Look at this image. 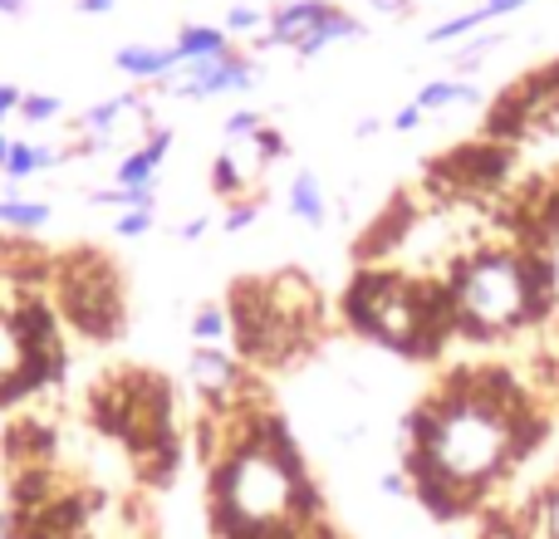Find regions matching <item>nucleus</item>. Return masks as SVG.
Instances as JSON below:
<instances>
[{
  "label": "nucleus",
  "instance_id": "nucleus-24",
  "mask_svg": "<svg viewBox=\"0 0 559 539\" xmlns=\"http://www.w3.org/2000/svg\"><path fill=\"white\" fill-rule=\"evenodd\" d=\"M261 128H265V113H255V108H236V113L222 123V133H226V143H251Z\"/></svg>",
  "mask_w": 559,
  "mask_h": 539
},
{
  "label": "nucleus",
  "instance_id": "nucleus-26",
  "mask_svg": "<svg viewBox=\"0 0 559 539\" xmlns=\"http://www.w3.org/2000/svg\"><path fill=\"white\" fill-rule=\"evenodd\" d=\"M59 113H64V104H59L55 94H25V104H20L25 123H55Z\"/></svg>",
  "mask_w": 559,
  "mask_h": 539
},
{
  "label": "nucleus",
  "instance_id": "nucleus-17",
  "mask_svg": "<svg viewBox=\"0 0 559 539\" xmlns=\"http://www.w3.org/2000/svg\"><path fill=\"white\" fill-rule=\"evenodd\" d=\"M491 49H501V29H481V35L462 39V45L452 49V74L472 79V69H481L486 59H491Z\"/></svg>",
  "mask_w": 559,
  "mask_h": 539
},
{
  "label": "nucleus",
  "instance_id": "nucleus-15",
  "mask_svg": "<svg viewBox=\"0 0 559 539\" xmlns=\"http://www.w3.org/2000/svg\"><path fill=\"white\" fill-rule=\"evenodd\" d=\"M173 49L182 64H192V59H216L231 49V35H226L222 25H182L173 39Z\"/></svg>",
  "mask_w": 559,
  "mask_h": 539
},
{
  "label": "nucleus",
  "instance_id": "nucleus-34",
  "mask_svg": "<svg viewBox=\"0 0 559 539\" xmlns=\"http://www.w3.org/2000/svg\"><path fill=\"white\" fill-rule=\"evenodd\" d=\"M378 133H383V118H358L354 137H378Z\"/></svg>",
  "mask_w": 559,
  "mask_h": 539
},
{
  "label": "nucleus",
  "instance_id": "nucleus-11",
  "mask_svg": "<svg viewBox=\"0 0 559 539\" xmlns=\"http://www.w3.org/2000/svg\"><path fill=\"white\" fill-rule=\"evenodd\" d=\"M177 49L173 45H123L114 55V69L128 79H138V84H163V79L177 74Z\"/></svg>",
  "mask_w": 559,
  "mask_h": 539
},
{
  "label": "nucleus",
  "instance_id": "nucleus-32",
  "mask_svg": "<svg viewBox=\"0 0 559 539\" xmlns=\"http://www.w3.org/2000/svg\"><path fill=\"white\" fill-rule=\"evenodd\" d=\"M383 495H413V481L403 471H388L383 476Z\"/></svg>",
  "mask_w": 559,
  "mask_h": 539
},
{
  "label": "nucleus",
  "instance_id": "nucleus-7",
  "mask_svg": "<svg viewBox=\"0 0 559 539\" xmlns=\"http://www.w3.org/2000/svg\"><path fill=\"white\" fill-rule=\"evenodd\" d=\"M29 387H39V373H35V354H29L25 324H20V314L0 309V403L29 393Z\"/></svg>",
  "mask_w": 559,
  "mask_h": 539
},
{
  "label": "nucleus",
  "instance_id": "nucleus-27",
  "mask_svg": "<svg viewBox=\"0 0 559 539\" xmlns=\"http://www.w3.org/2000/svg\"><path fill=\"white\" fill-rule=\"evenodd\" d=\"M255 216H261V202H255V196L251 202H231V212L222 216V226L226 231H246V226H255Z\"/></svg>",
  "mask_w": 559,
  "mask_h": 539
},
{
  "label": "nucleus",
  "instance_id": "nucleus-23",
  "mask_svg": "<svg viewBox=\"0 0 559 539\" xmlns=\"http://www.w3.org/2000/svg\"><path fill=\"white\" fill-rule=\"evenodd\" d=\"M157 226V206H128L123 216H114V236L133 241V236H147Z\"/></svg>",
  "mask_w": 559,
  "mask_h": 539
},
{
  "label": "nucleus",
  "instance_id": "nucleus-8",
  "mask_svg": "<svg viewBox=\"0 0 559 539\" xmlns=\"http://www.w3.org/2000/svg\"><path fill=\"white\" fill-rule=\"evenodd\" d=\"M167 153H173V128H153L133 153L118 157L114 167V182L118 187H157V172H163Z\"/></svg>",
  "mask_w": 559,
  "mask_h": 539
},
{
  "label": "nucleus",
  "instance_id": "nucleus-12",
  "mask_svg": "<svg viewBox=\"0 0 559 539\" xmlns=\"http://www.w3.org/2000/svg\"><path fill=\"white\" fill-rule=\"evenodd\" d=\"M481 98H486V94L472 84V79H462V74H447V79H432V84H423V88H417V98H413V104L423 108L427 118H432V113H447V108H476V104H481Z\"/></svg>",
  "mask_w": 559,
  "mask_h": 539
},
{
  "label": "nucleus",
  "instance_id": "nucleus-10",
  "mask_svg": "<svg viewBox=\"0 0 559 539\" xmlns=\"http://www.w3.org/2000/svg\"><path fill=\"white\" fill-rule=\"evenodd\" d=\"M192 383L206 403L222 407L226 397L236 393V383H241V363H236L231 354H222V348H197L192 354Z\"/></svg>",
  "mask_w": 559,
  "mask_h": 539
},
{
  "label": "nucleus",
  "instance_id": "nucleus-31",
  "mask_svg": "<svg viewBox=\"0 0 559 539\" xmlns=\"http://www.w3.org/2000/svg\"><path fill=\"white\" fill-rule=\"evenodd\" d=\"M206 226H212V221H206V216H192V221H182V226H177V241H202V236H206Z\"/></svg>",
  "mask_w": 559,
  "mask_h": 539
},
{
  "label": "nucleus",
  "instance_id": "nucleus-21",
  "mask_svg": "<svg viewBox=\"0 0 559 539\" xmlns=\"http://www.w3.org/2000/svg\"><path fill=\"white\" fill-rule=\"evenodd\" d=\"M535 539H559V481H550L535 501Z\"/></svg>",
  "mask_w": 559,
  "mask_h": 539
},
{
  "label": "nucleus",
  "instance_id": "nucleus-25",
  "mask_svg": "<svg viewBox=\"0 0 559 539\" xmlns=\"http://www.w3.org/2000/svg\"><path fill=\"white\" fill-rule=\"evenodd\" d=\"M0 172L10 177V182H29V177L39 172V163H35V143H10V157H5V167Z\"/></svg>",
  "mask_w": 559,
  "mask_h": 539
},
{
  "label": "nucleus",
  "instance_id": "nucleus-35",
  "mask_svg": "<svg viewBox=\"0 0 559 539\" xmlns=\"http://www.w3.org/2000/svg\"><path fill=\"white\" fill-rule=\"evenodd\" d=\"M0 15H25V0H0Z\"/></svg>",
  "mask_w": 559,
  "mask_h": 539
},
{
  "label": "nucleus",
  "instance_id": "nucleus-6",
  "mask_svg": "<svg viewBox=\"0 0 559 539\" xmlns=\"http://www.w3.org/2000/svg\"><path fill=\"white\" fill-rule=\"evenodd\" d=\"M261 69L255 59H246L241 49H226L216 59H192V64H177L173 79H163L167 98H222V94H251Z\"/></svg>",
  "mask_w": 559,
  "mask_h": 539
},
{
  "label": "nucleus",
  "instance_id": "nucleus-29",
  "mask_svg": "<svg viewBox=\"0 0 559 539\" xmlns=\"http://www.w3.org/2000/svg\"><path fill=\"white\" fill-rule=\"evenodd\" d=\"M20 104H25V88H15V84H0V123H5L10 113H20Z\"/></svg>",
  "mask_w": 559,
  "mask_h": 539
},
{
  "label": "nucleus",
  "instance_id": "nucleus-18",
  "mask_svg": "<svg viewBox=\"0 0 559 539\" xmlns=\"http://www.w3.org/2000/svg\"><path fill=\"white\" fill-rule=\"evenodd\" d=\"M49 221V202H25V196H0V226L10 231H39Z\"/></svg>",
  "mask_w": 559,
  "mask_h": 539
},
{
  "label": "nucleus",
  "instance_id": "nucleus-5",
  "mask_svg": "<svg viewBox=\"0 0 559 539\" xmlns=\"http://www.w3.org/2000/svg\"><path fill=\"white\" fill-rule=\"evenodd\" d=\"M59 295H64V314L79 334H88V338L118 334L123 299H118V275L104 261H84V270H69Z\"/></svg>",
  "mask_w": 559,
  "mask_h": 539
},
{
  "label": "nucleus",
  "instance_id": "nucleus-30",
  "mask_svg": "<svg viewBox=\"0 0 559 539\" xmlns=\"http://www.w3.org/2000/svg\"><path fill=\"white\" fill-rule=\"evenodd\" d=\"M481 5H486V15L491 20H506V15H515V10L535 5V0H481Z\"/></svg>",
  "mask_w": 559,
  "mask_h": 539
},
{
  "label": "nucleus",
  "instance_id": "nucleus-14",
  "mask_svg": "<svg viewBox=\"0 0 559 539\" xmlns=\"http://www.w3.org/2000/svg\"><path fill=\"white\" fill-rule=\"evenodd\" d=\"M289 216L305 226H324L329 221V196H324V182H319L309 167H299L289 177Z\"/></svg>",
  "mask_w": 559,
  "mask_h": 539
},
{
  "label": "nucleus",
  "instance_id": "nucleus-13",
  "mask_svg": "<svg viewBox=\"0 0 559 539\" xmlns=\"http://www.w3.org/2000/svg\"><path fill=\"white\" fill-rule=\"evenodd\" d=\"M358 35H364V20H354L348 10L334 5V10H329V15L319 20V25L295 45V55H299V59H314V55H324L329 45H344V39H358Z\"/></svg>",
  "mask_w": 559,
  "mask_h": 539
},
{
  "label": "nucleus",
  "instance_id": "nucleus-4",
  "mask_svg": "<svg viewBox=\"0 0 559 539\" xmlns=\"http://www.w3.org/2000/svg\"><path fill=\"white\" fill-rule=\"evenodd\" d=\"M344 314L358 334H368L373 344L407 358L437 354V344L452 334L442 285H423V279L388 275V270H368V275H358L348 285Z\"/></svg>",
  "mask_w": 559,
  "mask_h": 539
},
{
  "label": "nucleus",
  "instance_id": "nucleus-1",
  "mask_svg": "<svg viewBox=\"0 0 559 539\" xmlns=\"http://www.w3.org/2000/svg\"><path fill=\"white\" fill-rule=\"evenodd\" d=\"M531 417L506 378L462 373L407 417V481L437 515L472 511L525 456Z\"/></svg>",
  "mask_w": 559,
  "mask_h": 539
},
{
  "label": "nucleus",
  "instance_id": "nucleus-2",
  "mask_svg": "<svg viewBox=\"0 0 559 539\" xmlns=\"http://www.w3.org/2000/svg\"><path fill=\"white\" fill-rule=\"evenodd\" d=\"M212 520L222 539H295L314 520V486L275 422H251L216 456Z\"/></svg>",
  "mask_w": 559,
  "mask_h": 539
},
{
  "label": "nucleus",
  "instance_id": "nucleus-36",
  "mask_svg": "<svg viewBox=\"0 0 559 539\" xmlns=\"http://www.w3.org/2000/svg\"><path fill=\"white\" fill-rule=\"evenodd\" d=\"M5 157H10V137L0 133V167H5Z\"/></svg>",
  "mask_w": 559,
  "mask_h": 539
},
{
  "label": "nucleus",
  "instance_id": "nucleus-19",
  "mask_svg": "<svg viewBox=\"0 0 559 539\" xmlns=\"http://www.w3.org/2000/svg\"><path fill=\"white\" fill-rule=\"evenodd\" d=\"M192 338L202 348H222V338H231V314L226 309H202V314L192 319Z\"/></svg>",
  "mask_w": 559,
  "mask_h": 539
},
{
  "label": "nucleus",
  "instance_id": "nucleus-28",
  "mask_svg": "<svg viewBox=\"0 0 559 539\" xmlns=\"http://www.w3.org/2000/svg\"><path fill=\"white\" fill-rule=\"evenodd\" d=\"M423 118H427V113H423L417 104H403L393 118H388V128H393V133H417V128H423Z\"/></svg>",
  "mask_w": 559,
  "mask_h": 539
},
{
  "label": "nucleus",
  "instance_id": "nucleus-9",
  "mask_svg": "<svg viewBox=\"0 0 559 539\" xmlns=\"http://www.w3.org/2000/svg\"><path fill=\"white\" fill-rule=\"evenodd\" d=\"M329 10H334L329 0H289V5L271 10V25H265V35H261V49H295Z\"/></svg>",
  "mask_w": 559,
  "mask_h": 539
},
{
  "label": "nucleus",
  "instance_id": "nucleus-16",
  "mask_svg": "<svg viewBox=\"0 0 559 539\" xmlns=\"http://www.w3.org/2000/svg\"><path fill=\"white\" fill-rule=\"evenodd\" d=\"M496 20L486 15V5H472V10H456V15L437 20L432 29H427V45H462V39L481 35V29H491Z\"/></svg>",
  "mask_w": 559,
  "mask_h": 539
},
{
  "label": "nucleus",
  "instance_id": "nucleus-33",
  "mask_svg": "<svg viewBox=\"0 0 559 539\" xmlns=\"http://www.w3.org/2000/svg\"><path fill=\"white\" fill-rule=\"evenodd\" d=\"M114 5H123V0H79V10H84V15H108Z\"/></svg>",
  "mask_w": 559,
  "mask_h": 539
},
{
  "label": "nucleus",
  "instance_id": "nucleus-22",
  "mask_svg": "<svg viewBox=\"0 0 559 539\" xmlns=\"http://www.w3.org/2000/svg\"><path fill=\"white\" fill-rule=\"evenodd\" d=\"M265 25H271V15L255 10V5H231L226 10V20H222L226 35H265Z\"/></svg>",
  "mask_w": 559,
  "mask_h": 539
},
{
  "label": "nucleus",
  "instance_id": "nucleus-20",
  "mask_svg": "<svg viewBox=\"0 0 559 539\" xmlns=\"http://www.w3.org/2000/svg\"><path fill=\"white\" fill-rule=\"evenodd\" d=\"M94 206H157V187H108V192H88Z\"/></svg>",
  "mask_w": 559,
  "mask_h": 539
},
{
  "label": "nucleus",
  "instance_id": "nucleus-3",
  "mask_svg": "<svg viewBox=\"0 0 559 539\" xmlns=\"http://www.w3.org/2000/svg\"><path fill=\"white\" fill-rule=\"evenodd\" d=\"M442 295L447 314H452V334L496 344V338H511L540 319L545 299H550V275L525 251H501V245L486 251L481 245L447 270Z\"/></svg>",
  "mask_w": 559,
  "mask_h": 539
}]
</instances>
